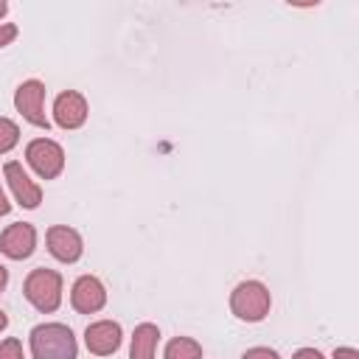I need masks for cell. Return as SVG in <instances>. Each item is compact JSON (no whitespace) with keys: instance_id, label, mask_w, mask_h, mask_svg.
<instances>
[{"instance_id":"6da1fadb","label":"cell","mask_w":359,"mask_h":359,"mask_svg":"<svg viewBox=\"0 0 359 359\" xmlns=\"http://www.w3.org/2000/svg\"><path fill=\"white\" fill-rule=\"evenodd\" d=\"M34 359H79V342L65 323H42L28 334Z\"/></svg>"},{"instance_id":"7a4b0ae2","label":"cell","mask_w":359,"mask_h":359,"mask_svg":"<svg viewBox=\"0 0 359 359\" xmlns=\"http://www.w3.org/2000/svg\"><path fill=\"white\" fill-rule=\"evenodd\" d=\"M22 294L25 300L42 311V314H50L59 309L62 303V275L56 269H48V266H36L28 272L25 283H22Z\"/></svg>"},{"instance_id":"3957f363","label":"cell","mask_w":359,"mask_h":359,"mask_svg":"<svg viewBox=\"0 0 359 359\" xmlns=\"http://www.w3.org/2000/svg\"><path fill=\"white\" fill-rule=\"evenodd\" d=\"M272 294L261 280H241L230 292V311L241 323H261L269 314Z\"/></svg>"},{"instance_id":"277c9868","label":"cell","mask_w":359,"mask_h":359,"mask_svg":"<svg viewBox=\"0 0 359 359\" xmlns=\"http://www.w3.org/2000/svg\"><path fill=\"white\" fill-rule=\"evenodd\" d=\"M25 160L42 180H56L65 171V149L50 137H36L25 146Z\"/></svg>"},{"instance_id":"5b68a950","label":"cell","mask_w":359,"mask_h":359,"mask_svg":"<svg viewBox=\"0 0 359 359\" xmlns=\"http://www.w3.org/2000/svg\"><path fill=\"white\" fill-rule=\"evenodd\" d=\"M14 107H17V112L28 123H34L39 129H48L50 126V121L45 115V84L39 79H28V81H22L14 90Z\"/></svg>"},{"instance_id":"8992f818","label":"cell","mask_w":359,"mask_h":359,"mask_svg":"<svg viewBox=\"0 0 359 359\" xmlns=\"http://www.w3.org/2000/svg\"><path fill=\"white\" fill-rule=\"evenodd\" d=\"M36 250V227L28 222H14L0 233V252L11 261H25Z\"/></svg>"},{"instance_id":"52a82bcc","label":"cell","mask_w":359,"mask_h":359,"mask_svg":"<svg viewBox=\"0 0 359 359\" xmlns=\"http://www.w3.org/2000/svg\"><path fill=\"white\" fill-rule=\"evenodd\" d=\"M3 177H6V182H8V188H11V194H14V199H17L20 208H25V210L39 208V202H42V188L28 177V171L22 168V163L8 160V163L3 165Z\"/></svg>"},{"instance_id":"ba28073f","label":"cell","mask_w":359,"mask_h":359,"mask_svg":"<svg viewBox=\"0 0 359 359\" xmlns=\"http://www.w3.org/2000/svg\"><path fill=\"white\" fill-rule=\"evenodd\" d=\"M87 115H90V107H87V98L81 93L65 90V93L56 95V101H53V123L59 129H67V132L79 129V126H84Z\"/></svg>"},{"instance_id":"9c48e42d","label":"cell","mask_w":359,"mask_h":359,"mask_svg":"<svg viewBox=\"0 0 359 359\" xmlns=\"http://www.w3.org/2000/svg\"><path fill=\"white\" fill-rule=\"evenodd\" d=\"M45 241H48V252L62 261V264H76L84 252V241L79 236V230L67 227V224H53L48 227L45 233Z\"/></svg>"},{"instance_id":"30bf717a","label":"cell","mask_w":359,"mask_h":359,"mask_svg":"<svg viewBox=\"0 0 359 359\" xmlns=\"http://www.w3.org/2000/svg\"><path fill=\"white\" fill-rule=\"evenodd\" d=\"M70 306L79 314H95L107 306V289L95 275H81L76 278L73 289H70Z\"/></svg>"},{"instance_id":"8fae6325","label":"cell","mask_w":359,"mask_h":359,"mask_svg":"<svg viewBox=\"0 0 359 359\" xmlns=\"http://www.w3.org/2000/svg\"><path fill=\"white\" fill-rule=\"evenodd\" d=\"M123 342V331H121V323L115 320H98V323H90L87 331H84V345L90 353L95 356H109L121 348Z\"/></svg>"},{"instance_id":"7c38bea8","label":"cell","mask_w":359,"mask_h":359,"mask_svg":"<svg viewBox=\"0 0 359 359\" xmlns=\"http://www.w3.org/2000/svg\"><path fill=\"white\" fill-rule=\"evenodd\" d=\"M157 342H160V328L154 323L135 325V334L129 342V359H154Z\"/></svg>"},{"instance_id":"4fadbf2b","label":"cell","mask_w":359,"mask_h":359,"mask_svg":"<svg viewBox=\"0 0 359 359\" xmlns=\"http://www.w3.org/2000/svg\"><path fill=\"white\" fill-rule=\"evenodd\" d=\"M163 359H202V345L191 337H174L168 339Z\"/></svg>"},{"instance_id":"5bb4252c","label":"cell","mask_w":359,"mask_h":359,"mask_svg":"<svg viewBox=\"0 0 359 359\" xmlns=\"http://www.w3.org/2000/svg\"><path fill=\"white\" fill-rule=\"evenodd\" d=\"M20 143V126L11 118H0V154H8Z\"/></svg>"},{"instance_id":"9a60e30c","label":"cell","mask_w":359,"mask_h":359,"mask_svg":"<svg viewBox=\"0 0 359 359\" xmlns=\"http://www.w3.org/2000/svg\"><path fill=\"white\" fill-rule=\"evenodd\" d=\"M0 359H25V351H22V342L17 337H8L0 342Z\"/></svg>"},{"instance_id":"2e32d148","label":"cell","mask_w":359,"mask_h":359,"mask_svg":"<svg viewBox=\"0 0 359 359\" xmlns=\"http://www.w3.org/2000/svg\"><path fill=\"white\" fill-rule=\"evenodd\" d=\"M241 359H280V356H278V351L258 345V348H250V351H244V353H241Z\"/></svg>"},{"instance_id":"e0dca14e","label":"cell","mask_w":359,"mask_h":359,"mask_svg":"<svg viewBox=\"0 0 359 359\" xmlns=\"http://www.w3.org/2000/svg\"><path fill=\"white\" fill-rule=\"evenodd\" d=\"M14 36H17V25L14 22H0V48L14 42Z\"/></svg>"},{"instance_id":"ac0fdd59","label":"cell","mask_w":359,"mask_h":359,"mask_svg":"<svg viewBox=\"0 0 359 359\" xmlns=\"http://www.w3.org/2000/svg\"><path fill=\"white\" fill-rule=\"evenodd\" d=\"M292 359H325L317 348H300V351H294V356Z\"/></svg>"},{"instance_id":"d6986e66","label":"cell","mask_w":359,"mask_h":359,"mask_svg":"<svg viewBox=\"0 0 359 359\" xmlns=\"http://www.w3.org/2000/svg\"><path fill=\"white\" fill-rule=\"evenodd\" d=\"M334 359H359V351L356 348H337Z\"/></svg>"},{"instance_id":"ffe728a7","label":"cell","mask_w":359,"mask_h":359,"mask_svg":"<svg viewBox=\"0 0 359 359\" xmlns=\"http://www.w3.org/2000/svg\"><path fill=\"white\" fill-rule=\"evenodd\" d=\"M11 210V202L6 199V194H3V188H0V216H6Z\"/></svg>"},{"instance_id":"44dd1931","label":"cell","mask_w":359,"mask_h":359,"mask_svg":"<svg viewBox=\"0 0 359 359\" xmlns=\"http://www.w3.org/2000/svg\"><path fill=\"white\" fill-rule=\"evenodd\" d=\"M6 283H8V269H6L3 264H0V292L6 289Z\"/></svg>"},{"instance_id":"7402d4cb","label":"cell","mask_w":359,"mask_h":359,"mask_svg":"<svg viewBox=\"0 0 359 359\" xmlns=\"http://www.w3.org/2000/svg\"><path fill=\"white\" fill-rule=\"evenodd\" d=\"M6 325H8V314H6V311H0V331H3Z\"/></svg>"},{"instance_id":"603a6c76","label":"cell","mask_w":359,"mask_h":359,"mask_svg":"<svg viewBox=\"0 0 359 359\" xmlns=\"http://www.w3.org/2000/svg\"><path fill=\"white\" fill-rule=\"evenodd\" d=\"M8 14V3L6 0H0V17H6Z\"/></svg>"}]
</instances>
